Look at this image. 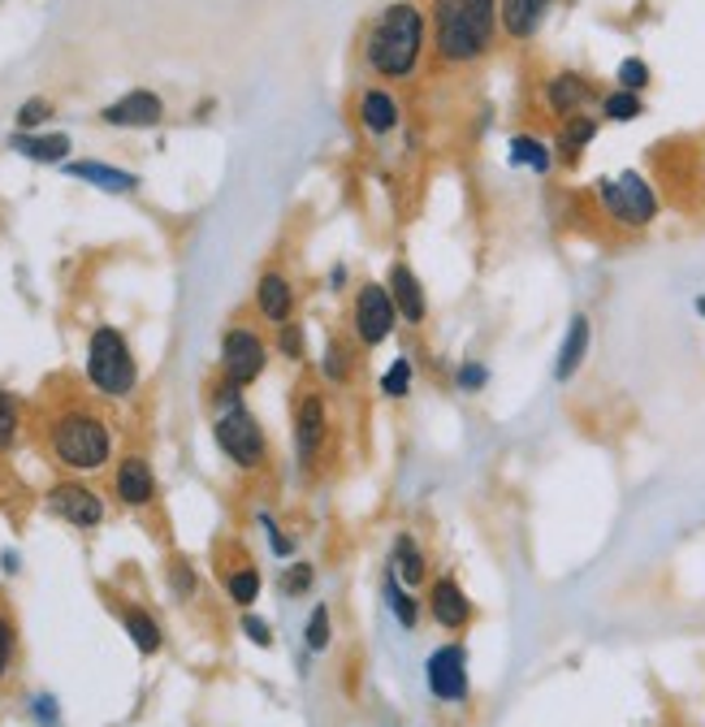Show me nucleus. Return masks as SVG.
Here are the masks:
<instances>
[{
	"instance_id": "1",
	"label": "nucleus",
	"mask_w": 705,
	"mask_h": 727,
	"mask_svg": "<svg viewBox=\"0 0 705 727\" xmlns=\"http://www.w3.org/2000/svg\"><path fill=\"white\" fill-rule=\"evenodd\" d=\"M429 52V9L420 0L381 4L359 39V61L377 83H411Z\"/></svg>"
},
{
	"instance_id": "2",
	"label": "nucleus",
	"mask_w": 705,
	"mask_h": 727,
	"mask_svg": "<svg viewBox=\"0 0 705 727\" xmlns=\"http://www.w3.org/2000/svg\"><path fill=\"white\" fill-rule=\"evenodd\" d=\"M498 35V0H429V57L438 70L459 74L480 65Z\"/></svg>"
},
{
	"instance_id": "3",
	"label": "nucleus",
	"mask_w": 705,
	"mask_h": 727,
	"mask_svg": "<svg viewBox=\"0 0 705 727\" xmlns=\"http://www.w3.org/2000/svg\"><path fill=\"white\" fill-rule=\"evenodd\" d=\"M44 446L65 473H100L113 460V425L83 398H70L48 412Z\"/></svg>"
},
{
	"instance_id": "4",
	"label": "nucleus",
	"mask_w": 705,
	"mask_h": 727,
	"mask_svg": "<svg viewBox=\"0 0 705 727\" xmlns=\"http://www.w3.org/2000/svg\"><path fill=\"white\" fill-rule=\"evenodd\" d=\"M330 394H325V381L316 377H303L290 394V433H295V460L299 468H316L325 446H330Z\"/></svg>"
},
{
	"instance_id": "5",
	"label": "nucleus",
	"mask_w": 705,
	"mask_h": 727,
	"mask_svg": "<svg viewBox=\"0 0 705 727\" xmlns=\"http://www.w3.org/2000/svg\"><path fill=\"white\" fill-rule=\"evenodd\" d=\"M83 368H87L92 390H100L105 398H126L139 385L134 351H130L126 334L113 330V325H96L92 330V338H87V364Z\"/></svg>"
},
{
	"instance_id": "6",
	"label": "nucleus",
	"mask_w": 705,
	"mask_h": 727,
	"mask_svg": "<svg viewBox=\"0 0 705 727\" xmlns=\"http://www.w3.org/2000/svg\"><path fill=\"white\" fill-rule=\"evenodd\" d=\"M593 200L601 204V213L614 222V226H628V230H645L654 217H658V191L645 174L636 169H623L619 178H601L593 187Z\"/></svg>"
},
{
	"instance_id": "7",
	"label": "nucleus",
	"mask_w": 705,
	"mask_h": 727,
	"mask_svg": "<svg viewBox=\"0 0 705 727\" xmlns=\"http://www.w3.org/2000/svg\"><path fill=\"white\" fill-rule=\"evenodd\" d=\"M213 438L222 446V455L242 468V473H260L268 464V438L260 429V420L238 403L230 412H217V425H213Z\"/></svg>"
},
{
	"instance_id": "8",
	"label": "nucleus",
	"mask_w": 705,
	"mask_h": 727,
	"mask_svg": "<svg viewBox=\"0 0 705 727\" xmlns=\"http://www.w3.org/2000/svg\"><path fill=\"white\" fill-rule=\"evenodd\" d=\"M398 330V308L385 282H359L351 299V338L363 351H377Z\"/></svg>"
},
{
	"instance_id": "9",
	"label": "nucleus",
	"mask_w": 705,
	"mask_h": 727,
	"mask_svg": "<svg viewBox=\"0 0 705 727\" xmlns=\"http://www.w3.org/2000/svg\"><path fill=\"white\" fill-rule=\"evenodd\" d=\"M425 684L438 706L446 711H468L471 702V676H468V649L464 641H446L429 654L425 663Z\"/></svg>"
},
{
	"instance_id": "10",
	"label": "nucleus",
	"mask_w": 705,
	"mask_h": 727,
	"mask_svg": "<svg viewBox=\"0 0 705 727\" xmlns=\"http://www.w3.org/2000/svg\"><path fill=\"white\" fill-rule=\"evenodd\" d=\"M264 368H268L264 334L255 325H247V321L226 325V334H222V377H230L235 385L247 390V385H255L264 377Z\"/></svg>"
},
{
	"instance_id": "11",
	"label": "nucleus",
	"mask_w": 705,
	"mask_h": 727,
	"mask_svg": "<svg viewBox=\"0 0 705 727\" xmlns=\"http://www.w3.org/2000/svg\"><path fill=\"white\" fill-rule=\"evenodd\" d=\"M425 610H429V619H433L442 632H451V636H464L471 628V619H476V606H471V598L464 594V585H459L455 572H442V576L429 581Z\"/></svg>"
},
{
	"instance_id": "12",
	"label": "nucleus",
	"mask_w": 705,
	"mask_h": 727,
	"mask_svg": "<svg viewBox=\"0 0 705 727\" xmlns=\"http://www.w3.org/2000/svg\"><path fill=\"white\" fill-rule=\"evenodd\" d=\"M44 502H48V511H52L57 520H65V524H74V528H83V533L105 524V498L83 481H57L48 489Z\"/></svg>"
},
{
	"instance_id": "13",
	"label": "nucleus",
	"mask_w": 705,
	"mask_h": 727,
	"mask_svg": "<svg viewBox=\"0 0 705 727\" xmlns=\"http://www.w3.org/2000/svg\"><path fill=\"white\" fill-rule=\"evenodd\" d=\"M385 286H390V295H394L398 321H403V325H411V330H420V325L429 321V295H425V286H420L416 269H411L407 260H394V264H390V273H385Z\"/></svg>"
},
{
	"instance_id": "14",
	"label": "nucleus",
	"mask_w": 705,
	"mask_h": 727,
	"mask_svg": "<svg viewBox=\"0 0 705 727\" xmlns=\"http://www.w3.org/2000/svg\"><path fill=\"white\" fill-rule=\"evenodd\" d=\"M160 118H165V100L147 87H134V92H126L113 105L100 109V121L121 126V130H147V126H160Z\"/></svg>"
},
{
	"instance_id": "15",
	"label": "nucleus",
	"mask_w": 705,
	"mask_h": 727,
	"mask_svg": "<svg viewBox=\"0 0 705 727\" xmlns=\"http://www.w3.org/2000/svg\"><path fill=\"white\" fill-rule=\"evenodd\" d=\"M355 121H359V130L368 139H385V134L398 130L403 109H398L394 92H385V87H359V96H355Z\"/></svg>"
},
{
	"instance_id": "16",
	"label": "nucleus",
	"mask_w": 705,
	"mask_h": 727,
	"mask_svg": "<svg viewBox=\"0 0 705 727\" xmlns=\"http://www.w3.org/2000/svg\"><path fill=\"white\" fill-rule=\"evenodd\" d=\"M554 0H498V31L511 44H528L541 35Z\"/></svg>"
},
{
	"instance_id": "17",
	"label": "nucleus",
	"mask_w": 705,
	"mask_h": 727,
	"mask_svg": "<svg viewBox=\"0 0 705 727\" xmlns=\"http://www.w3.org/2000/svg\"><path fill=\"white\" fill-rule=\"evenodd\" d=\"M295 303H299L295 282L282 269H264L260 282H255V312L268 325H286V321H295Z\"/></svg>"
},
{
	"instance_id": "18",
	"label": "nucleus",
	"mask_w": 705,
	"mask_h": 727,
	"mask_svg": "<svg viewBox=\"0 0 705 727\" xmlns=\"http://www.w3.org/2000/svg\"><path fill=\"white\" fill-rule=\"evenodd\" d=\"M541 96H546V109H550L554 118L567 121V118H576V114H585V105L593 100V83H588L581 70H559V74L546 79Z\"/></svg>"
},
{
	"instance_id": "19",
	"label": "nucleus",
	"mask_w": 705,
	"mask_h": 727,
	"mask_svg": "<svg viewBox=\"0 0 705 727\" xmlns=\"http://www.w3.org/2000/svg\"><path fill=\"white\" fill-rule=\"evenodd\" d=\"M113 493H118L121 506H130V511L152 506L156 502V473H152V464L143 455H126L118 464V473H113Z\"/></svg>"
},
{
	"instance_id": "20",
	"label": "nucleus",
	"mask_w": 705,
	"mask_h": 727,
	"mask_svg": "<svg viewBox=\"0 0 705 727\" xmlns=\"http://www.w3.org/2000/svg\"><path fill=\"white\" fill-rule=\"evenodd\" d=\"M359 356H363V347L355 343L351 334H330L325 351H321V381L330 390H347L355 381V372H359Z\"/></svg>"
},
{
	"instance_id": "21",
	"label": "nucleus",
	"mask_w": 705,
	"mask_h": 727,
	"mask_svg": "<svg viewBox=\"0 0 705 727\" xmlns=\"http://www.w3.org/2000/svg\"><path fill=\"white\" fill-rule=\"evenodd\" d=\"M588 347H593V321H588L585 312H576V317L567 321V334H563L559 351H554V381H559V385H567V381L585 368Z\"/></svg>"
},
{
	"instance_id": "22",
	"label": "nucleus",
	"mask_w": 705,
	"mask_h": 727,
	"mask_svg": "<svg viewBox=\"0 0 705 727\" xmlns=\"http://www.w3.org/2000/svg\"><path fill=\"white\" fill-rule=\"evenodd\" d=\"M597 130H601V118H593V114H576V118L559 121V134H554V160L559 165H581V156H585V147L597 139Z\"/></svg>"
},
{
	"instance_id": "23",
	"label": "nucleus",
	"mask_w": 705,
	"mask_h": 727,
	"mask_svg": "<svg viewBox=\"0 0 705 727\" xmlns=\"http://www.w3.org/2000/svg\"><path fill=\"white\" fill-rule=\"evenodd\" d=\"M390 576L403 581L407 589L429 585V559H425L416 533H398V537H394V546H390Z\"/></svg>"
},
{
	"instance_id": "24",
	"label": "nucleus",
	"mask_w": 705,
	"mask_h": 727,
	"mask_svg": "<svg viewBox=\"0 0 705 727\" xmlns=\"http://www.w3.org/2000/svg\"><path fill=\"white\" fill-rule=\"evenodd\" d=\"M121 615V628H126V636L134 641V649L143 654V658H152V654H160V645H165V632H160V623L143 610V606L134 603H121L118 606Z\"/></svg>"
},
{
	"instance_id": "25",
	"label": "nucleus",
	"mask_w": 705,
	"mask_h": 727,
	"mask_svg": "<svg viewBox=\"0 0 705 727\" xmlns=\"http://www.w3.org/2000/svg\"><path fill=\"white\" fill-rule=\"evenodd\" d=\"M65 174L79 178V182H92V187H100V191H113V195L139 191V178H134V174L113 169V165H100V160H65Z\"/></svg>"
},
{
	"instance_id": "26",
	"label": "nucleus",
	"mask_w": 705,
	"mask_h": 727,
	"mask_svg": "<svg viewBox=\"0 0 705 727\" xmlns=\"http://www.w3.org/2000/svg\"><path fill=\"white\" fill-rule=\"evenodd\" d=\"M9 147L22 152L26 160H39V165H61L70 156V134H9Z\"/></svg>"
},
{
	"instance_id": "27",
	"label": "nucleus",
	"mask_w": 705,
	"mask_h": 727,
	"mask_svg": "<svg viewBox=\"0 0 705 727\" xmlns=\"http://www.w3.org/2000/svg\"><path fill=\"white\" fill-rule=\"evenodd\" d=\"M506 156H511V165H519V169H528V174H541V178L559 165V160H554V143H546V139H537V134H511Z\"/></svg>"
},
{
	"instance_id": "28",
	"label": "nucleus",
	"mask_w": 705,
	"mask_h": 727,
	"mask_svg": "<svg viewBox=\"0 0 705 727\" xmlns=\"http://www.w3.org/2000/svg\"><path fill=\"white\" fill-rule=\"evenodd\" d=\"M385 603H390V615L398 619V628H407V632H416L420 628V603H416V594L403 585V581H394V576H385Z\"/></svg>"
},
{
	"instance_id": "29",
	"label": "nucleus",
	"mask_w": 705,
	"mask_h": 727,
	"mask_svg": "<svg viewBox=\"0 0 705 727\" xmlns=\"http://www.w3.org/2000/svg\"><path fill=\"white\" fill-rule=\"evenodd\" d=\"M645 114V96H636V92H623V87H610L606 96H601V121H614V126H628V121H636Z\"/></svg>"
},
{
	"instance_id": "30",
	"label": "nucleus",
	"mask_w": 705,
	"mask_h": 727,
	"mask_svg": "<svg viewBox=\"0 0 705 727\" xmlns=\"http://www.w3.org/2000/svg\"><path fill=\"white\" fill-rule=\"evenodd\" d=\"M222 581H226V594H230V603L235 606H251L255 598H260V572H255V563H247V559L235 563Z\"/></svg>"
},
{
	"instance_id": "31",
	"label": "nucleus",
	"mask_w": 705,
	"mask_h": 727,
	"mask_svg": "<svg viewBox=\"0 0 705 727\" xmlns=\"http://www.w3.org/2000/svg\"><path fill=\"white\" fill-rule=\"evenodd\" d=\"M303 641H308L312 654H325V649H330V641H334V615H330L325 603L312 606V615H308V623H303Z\"/></svg>"
},
{
	"instance_id": "32",
	"label": "nucleus",
	"mask_w": 705,
	"mask_h": 727,
	"mask_svg": "<svg viewBox=\"0 0 705 727\" xmlns=\"http://www.w3.org/2000/svg\"><path fill=\"white\" fill-rule=\"evenodd\" d=\"M649 83H654V70H649V61H645V57H623V61H619V70H614V87L645 96V87H649Z\"/></svg>"
},
{
	"instance_id": "33",
	"label": "nucleus",
	"mask_w": 705,
	"mask_h": 727,
	"mask_svg": "<svg viewBox=\"0 0 705 727\" xmlns=\"http://www.w3.org/2000/svg\"><path fill=\"white\" fill-rule=\"evenodd\" d=\"M411 381H416V364L407 360V356H398V360L385 368V377H381V394L385 398H407Z\"/></svg>"
},
{
	"instance_id": "34",
	"label": "nucleus",
	"mask_w": 705,
	"mask_h": 727,
	"mask_svg": "<svg viewBox=\"0 0 705 727\" xmlns=\"http://www.w3.org/2000/svg\"><path fill=\"white\" fill-rule=\"evenodd\" d=\"M17 433H22V412H17V398L0 390V455H4V451H13Z\"/></svg>"
},
{
	"instance_id": "35",
	"label": "nucleus",
	"mask_w": 705,
	"mask_h": 727,
	"mask_svg": "<svg viewBox=\"0 0 705 727\" xmlns=\"http://www.w3.org/2000/svg\"><path fill=\"white\" fill-rule=\"evenodd\" d=\"M277 351H282V356H286L290 364L308 360V338H303V325H299V321H286V325H277Z\"/></svg>"
},
{
	"instance_id": "36",
	"label": "nucleus",
	"mask_w": 705,
	"mask_h": 727,
	"mask_svg": "<svg viewBox=\"0 0 705 727\" xmlns=\"http://www.w3.org/2000/svg\"><path fill=\"white\" fill-rule=\"evenodd\" d=\"M316 585V568L312 563H290L286 572H282V594L286 598H299V594H308Z\"/></svg>"
},
{
	"instance_id": "37",
	"label": "nucleus",
	"mask_w": 705,
	"mask_h": 727,
	"mask_svg": "<svg viewBox=\"0 0 705 727\" xmlns=\"http://www.w3.org/2000/svg\"><path fill=\"white\" fill-rule=\"evenodd\" d=\"M52 118V105H48V100H44V96H31V100H22V105H17V130H26V134H31V130H35V126H44V121Z\"/></svg>"
},
{
	"instance_id": "38",
	"label": "nucleus",
	"mask_w": 705,
	"mask_h": 727,
	"mask_svg": "<svg viewBox=\"0 0 705 727\" xmlns=\"http://www.w3.org/2000/svg\"><path fill=\"white\" fill-rule=\"evenodd\" d=\"M169 585H174V594H178V598H195L200 576H195V568H191L187 559H174V563H169Z\"/></svg>"
},
{
	"instance_id": "39",
	"label": "nucleus",
	"mask_w": 705,
	"mask_h": 727,
	"mask_svg": "<svg viewBox=\"0 0 705 727\" xmlns=\"http://www.w3.org/2000/svg\"><path fill=\"white\" fill-rule=\"evenodd\" d=\"M13 654H17V628H13V619L0 610V680H4L9 667H13Z\"/></svg>"
},
{
	"instance_id": "40",
	"label": "nucleus",
	"mask_w": 705,
	"mask_h": 727,
	"mask_svg": "<svg viewBox=\"0 0 705 727\" xmlns=\"http://www.w3.org/2000/svg\"><path fill=\"white\" fill-rule=\"evenodd\" d=\"M242 632L251 636V645H260V649H273V628H268L260 615H242Z\"/></svg>"
},
{
	"instance_id": "41",
	"label": "nucleus",
	"mask_w": 705,
	"mask_h": 727,
	"mask_svg": "<svg viewBox=\"0 0 705 727\" xmlns=\"http://www.w3.org/2000/svg\"><path fill=\"white\" fill-rule=\"evenodd\" d=\"M455 381H459V390H471V394H476V390H485V381H489V368H485V364H476V360H468L464 368H459V377H455Z\"/></svg>"
},
{
	"instance_id": "42",
	"label": "nucleus",
	"mask_w": 705,
	"mask_h": 727,
	"mask_svg": "<svg viewBox=\"0 0 705 727\" xmlns=\"http://www.w3.org/2000/svg\"><path fill=\"white\" fill-rule=\"evenodd\" d=\"M35 715H39V724H57V702H52V698H39V702H35Z\"/></svg>"
},
{
	"instance_id": "43",
	"label": "nucleus",
	"mask_w": 705,
	"mask_h": 727,
	"mask_svg": "<svg viewBox=\"0 0 705 727\" xmlns=\"http://www.w3.org/2000/svg\"><path fill=\"white\" fill-rule=\"evenodd\" d=\"M693 308H697V317L705 321V295H697V303H693Z\"/></svg>"
}]
</instances>
